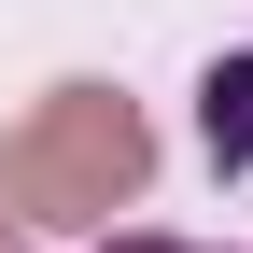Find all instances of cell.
<instances>
[{"label":"cell","instance_id":"cell-1","mask_svg":"<svg viewBox=\"0 0 253 253\" xmlns=\"http://www.w3.org/2000/svg\"><path fill=\"white\" fill-rule=\"evenodd\" d=\"M141 183H155V126L113 84H56L0 141V211H28V225H113Z\"/></svg>","mask_w":253,"mask_h":253},{"label":"cell","instance_id":"cell-2","mask_svg":"<svg viewBox=\"0 0 253 253\" xmlns=\"http://www.w3.org/2000/svg\"><path fill=\"white\" fill-rule=\"evenodd\" d=\"M197 141H211V169H253V56H211V84H197Z\"/></svg>","mask_w":253,"mask_h":253},{"label":"cell","instance_id":"cell-3","mask_svg":"<svg viewBox=\"0 0 253 253\" xmlns=\"http://www.w3.org/2000/svg\"><path fill=\"white\" fill-rule=\"evenodd\" d=\"M113 253H197V239H113Z\"/></svg>","mask_w":253,"mask_h":253}]
</instances>
